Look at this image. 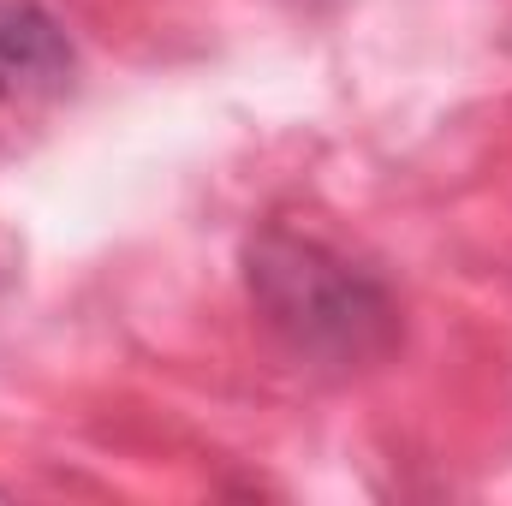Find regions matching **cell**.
<instances>
[{
  "label": "cell",
  "mask_w": 512,
  "mask_h": 506,
  "mask_svg": "<svg viewBox=\"0 0 512 506\" xmlns=\"http://www.w3.org/2000/svg\"><path fill=\"white\" fill-rule=\"evenodd\" d=\"M245 286L262 322L286 340V352L310 364H370L399 334V310L382 280L310 233H256L245 251Z\"/></svg>",
  "instance_id": "cell-1"
},
{
  "label": "cell",
  "mask_w": 512,
  "mask_h": 506,
  "mask_svg": "<svg viewBox=\"0 0 512 506\" xmlns=\"http://www.w3.org/2000/svg\"><path fill=\"white\" fill-rule=\"evenodd\" d=\"M72 78V42L42 0H0V108L36 102Z\"/></svg>",
  "instance_id": "cell-2"
}]
</instances>
